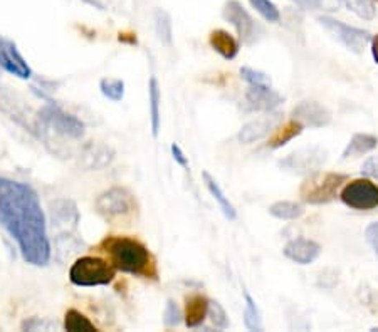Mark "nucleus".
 I'll return each mask as SVG.
<instances>
[{"label": "nucleus", "mask_w": 378, "mask_h": 332, "mask_svg": "<svg viewBox=\"0 0 378 332\" xmlns=\"http://www.w3.org/2000/svg\"><path fill=\"white\" fill-rule=\"evenodd\" d=\"M0 224L17 242L27 264L46 267L50 260L48 222L39 195L30 185L0 177Z\"/></svg>", "instance_id": "obj_1"}, {"label": "nucleus", "mask_w": 378, "mask_h": 332, "mask_svg": "<svg viewBox=\"0 0 378 332\" xmlns=\"http://www.w3.org/2000/svg\"><path fill=\"white\" fill-rule=\"evenodd\" d=\"M100 248L110 257L116 271L143 279H157V262L145 244L131 237L111 235L101 242Z\"/></svg>", "instance_id": "obj_2"}, {"label": "nucleus", "mask_w": 378, "mask_h": 332, "mask_svg": "<svg viewBox=\"0 0 378 332\" xmlns=\"http://www.w3.org/2000/svg\"><path fill=\"white\" fill-rule=\"evenodd\" d=\"M116 268L100 257H79L69 268V280L77 287H98L115 280Z\"/></svg>", "instance_id": "obj_3"}, {"label": "nucleus", "mask_w": 378, "mask_h": 332, "mask_svg": "<svg viewBox=\"0 0 378 332\" xmlns=\"http://www.w3.org/2000/svg\"><path fill=\"white\" fill-rule=\"evenodd\" d=\"M346 182H348V175L314 171L303 182L299 195L310 205H325L340 195V190Z\"/></svg>", "instance_id": "obj_4"}, {"label": "nucleus", "mask_w": 378, "mask_h": 332, "mask_svg": "<svg viewBox=\"0 0 378 332\" xmlns=\"http://www.w3.org/2000/svg\"><path fill=\"white\" fill-rule=\"evenodd\" d=\"M222 17L234 26L237 30L239 41L245 46H254L264 36V27L252 19V15L244 9V6L237 0H229L222 9Z\"/></svg>", "instance_id": "obj_5"}, {"label": "nucleus", "mask_w": 378, "mask_h": 332, "mask_svg": "<svg viewBox=\"0 0 378 332\" xmlns=\"http://www.w3.org/2000/svg\"><path fill=\"white\" fill-rule=\"evenodd\" d=\"M318 24L321 26L334 41H338L340 44H343L346 49L352 50L355 54H363V50L368 48L370 41H372V34H370L368 30L348 26L345 24V22L330 17V15H321V17H318Z\"/></svg>", "instance_id": "obj_6"}, {"label": "nucleus", "mask_w": 378, "mask_h": 332, "mask_svg": "<svg viewBox=\"0 0 378 332\" xmlns=\"http://www.w3.org/2000/svg\"><path fill=\"white\" fill-rule=\"evenodd\" d=\"M340 198L346 206L360 212L378 208V186L370 178L346 182L340 190Z\"/></svg>", "instance_id": "obj_7"}, {"label": "nucleus", "mask_w": 378, "mask_h": 332, "mask_svg": "<svg viewBox=\"0 0 378 332\" xmlns=\"http://www.w3.org/2000/svg\"><path fill=\"white\" fill-rule=\"evenodd\" d=\"M39 119L42 121L46 128L53 130L57 135L66 136V138L79 139L84 136L86 126L79 118L74 115H69L64 109H61L56 104H48L39 111Z\"/></svg>", "instance_id": "obj_8"}, {"label": "nucleus", "mask_w": 378, "mask_h": 332, "mask_svg": "<svg viewBox=\"0 0 378 332\" xmlns=\"http://www.w3.org/2000/svg\"><path fill=\"white\" fill-rule=\"evenodd\" d=\"M326 162H328V151L323 150L321 146H310L296 150L286 158L279 159V166L298 175H311L319 171Z\"/></svg>", "instance_id": "obj_9"}, {"label": "nucleus", "mask_w": 378, "mask_h": 332, "mask_svg": "<svg viewBox=\"0 0 378 332\" xmlns=\"http://www.w3.org/2000/svg\"><path fill=\"white\" fill-rule=\"evenodd\" d=\"M133 206V195L120 186H113V188L103 191L96 200V212L108 220L131 213Z\"/></svg>", "instance_id": "obj_10"}, {"label": "nucleus", "mask_w": 378, "mask_h": 332, "mask_svg": "<svg viewBox=\"0 0 378 332\" xmlns=\"http://www.w3.org/2000/svg\"><path fill=\"white\" fill-rule=\"evenodd\" d=\"M281 119H283V115H281L279 111L264 113V116H261V118L245 123L244 126L240 128L237 139L243 144H252L261 141V139H264L266 136L271 135V133L276 130V126H279Z\"/></svg>", "instance_id": "obj_11"}, {"label": "nucleus", "mask_w": 378, "mask_h": 332, "mask_svg": "<svg viewBox=\"0 0 378 332\" xmlns=\"http://www.w3.org/2000/svg\"><path fill=\"white\" fill-rule=\"evenodd\" d=\"M291 118L299 121L303 126L325 128L331 123V113L318 101H301L291 111Z\"/></svg>", "instance_id": "obj_12"}, {"label": "nucleus", "mask_w": 378, "mask_h": 332, "mask_svg": "<svg viewBox=\"0 0 378 332\" xmlns=\"http://www.w3.org/2000/svg\"><path fill=\"white\" fill-rule=\"evenodd\" d=\"M321 252L323 248L318 242L311 240V238H305V237L293 238V240L287 242L283 248L284 257L298 265L313 264V262H316L318 257L321 255Z\"/></svg>", "instance_id": "obj_13"}, {"label": "nucleus", "mask_w": 378, "mask_h": 332, "mask_svg": "<svg viewBox=\"0 0 378 332\" xmlns=\"http://www.w3.org/2000/svg\"><path fill=\"white\" fill-rule=\"evenodd\" d=\"M0 50H2L3 57V68L9 74L21 77V79H29L32 76V69L27 64L21 52H19L17 46L10 39L0 36Z\"/></svg>", "instance_id": "obj_14"}, {"label": "nucleus", "mask_w": 378, "mask_h": 332, "mask_svg": "<svg viewBox=\"0 0 378 332\" xmlns=\"http://www.w3.org/2000/svg\"><path fill=\"white\" fill-rule=\"evenodd\" d=\"M245 101L252 111L269 113L276 111L281 104L284 103V97L274 91L272 88H257V86H249L245 91Z\"/></svg>", "instance_id": "obj_15"}, {"label": "nucleus", "mask_w": 378, "mask_h": 332, "mask_svg": "<svg viewBox=\"0 0 378 332\" xmlns=\"http://www.w3.org/2000/svg\"><path fill=\"white\" fill-rule=\"evenodd\" d=\"M115 156L116 153L108 144L89 143L83 150V153H81L79 166H83L86 171L103 170V168L111 165Z\"/></svg>", "instance_id": "obj_16"}, {"label": "nucleus", "mask_w": 378, "mask_h": 332, "mask_svg": "<svg viewBox=\"0 0 378 332\" xmlns=\"http://www.w3.org/2000/svg\"><path fill=\"white\" fill-rule=\"evenodd\" d=\"M209 44L210 48L216 50L219 56L224 57L225 61L236 59L237 54L240 50V44L231 32L224 29H216L210 32L209 36Z\"/></svg>", "instance_id": "obj_17"}, {"label": "nucleus", "mask_w": 378, "mask_h": 332, "mask_svg": "<svg viewBox=\"0 0 378 332\" xmlns=\"http://www.w3.org/2000/svg\"><path fill=\"white\" fill-rule=\"evenodd\" d=\"M209 311V299L202 294H193L185 299V314H183V320H185L187 327L196 329V327L204 324L205 318H207Z\"/></svg>", "instance_id": "obj_18"}, {"label": "nucleus", "mask_w": 378, "mask_h": 332, "mask_svg": "<svg viewBox=\"0 0 378 332\" xmlns=\"http://www.w3.org/2000/svg\"><path fill=\"white\" fill-rule=\"evenodd\" d=\"M50 218H53V225H66L76 228L77 222H79V212H77L76 203L73 200H66V198L54 202L50 205Z\"/></svg>", "instance_id": "obj_19"}, {"label": "nucleus", "mask_w": 378, "mask_h": 332, "mask_svg": "<svg viewBox=\"0 0 378 332\" xmlns=\"http://www.w3.org/2000/svg\"><path fill=\"white\" fill-rule=\"evenodd\" d=\"M202 178H204L205 186H207L209 193L212 195L214 200L217 202V205H219L220 212L224 213V217L227 218L229 222H234L237 218V210L236 206L232 205L231 202H229V197H225L224 190H222V186L219 185V182H217L216 178L212 177V175L209 173V171H204L202 173Z\"/></svg>", "instance_id": "obj_20"}, {"label": "nucleus", "mask_w": 378, "mask_h": 332, "mask_svg": "<svg viewBox=\"0 0 378 332\" xmlns=\"http://www.w3.org/2000/svg\"><path fill=\"white\" fill-rule=\"evenodd\" d=\"M303 130H305V126L296 119H291L287 121V123L279 124V126H276L274 133L269 136L267 146L271 148V150H279V148L286 146L287 143L293 141L294 138H298V136L303 133Z\"/></svg>", "instance_id": "obj_21"}, {"label": "nucleus", "mask_w": 378, "mask_h": 332, "mask_svg": "<svg viewBox=\"0 0 378 332\" xmlns=\"http://www.w3.org/2000/svg\"><path fill=\"white\" fill-rule=\"evenodd\" d=\"M378 146V138L373 135H366V133H357L352 136L346 148L343 150L341 159L357 158V156H363L370 151H373Z\"/></svg>", "instance_id": "obj_22"}, {"label": "nucleus", "mask_w": 378, "mask_h": 332, "mask_svg": "<svg viewBox=\"0 0 378 332\" xmlns=\"http://www.w3.org/2000/svg\"><path fill=\"white\" fill-rule=\"evenodd\" d=\"M148 101H150V123L151 133L155 138H158L160 126H162V111H160V104H162V91H160V84L157 77H151L150 84H148Z\"/></svg>", "instance_id": "obj_23"}, {"label": "nucleus", "mask_w": 378, "mask_h": 332, "mask_svg": "<svg viewBox=\"0 0 378 332\" xmlns=\"http://www.w3.org/2000/svg\"><path fill=\"white\" fill-rule=\"evenodd\" d=\"M305 212L306 210L301 203L290 202V200L276 202L269 206V213H271L272 217L278 218V220H286V222L298 220V218H301L303 215H305Z\"/></svg>", "instance_id": "obj_24"}, {"label": "nucleus", "mask_w": 378, "mask_h": 332, "mask_svg": "<svg viewBox=\"0 0 378 332\" xmlns=\"http://www.w3.org/2000/svg\"><path fill=\"white\" fill-rule=\"evenodd\" d=\"M244 324L247 327V331L252 332H261L264 329L263 326V314H261L259 307H257L256 299L249 294L247 291H244Z\"/></svg>", "instance_id": "obj_25"}, {"label": "nucleus", "mask_w": 378, "mask_h": 332, "mask_svg": "<svg viewBox=\"0 0 378 332\" xmlns=\"http://www.w3.org/2000/svg\"><path fill=\"white\" fill-rule=\"evenodd\" d=\"M153 22H155V32L162 44L171 46L173 42V26H171V17L167 10L157 9L153 14Z\"/></svg>", "instance_id": "obj_26"}, {"label": "nucleus", "mask_w": 378, "mask_h": 332, "mask_svg": "<svg viewBox=\"0 0 378 332\" xmlns=\"http://www.w3.org/2000/svg\"><path fill=\"white\" fill-rule=\"evenodd\" d=\"M64 329L69 332H96L95 324L91 322L83 312L76 309H69L64 315Z\"/></svg>", "instance_id": "obj_27"}, {"label": "nucleus", "mask_w": 378, "mask_h": 332, "mask_svg": "<svg viewBox=\"0 0 378 332\" xmlns=\"http://www.w3.org/2000/svg\"><path fill=\"white\" fill-rule=\"evenodd\" d=\"M100 91L113 103H120L124 97V81L115 79V77H104L100 83Z\"/></svg>", "instance_id": "obj_28"}, {"label": "nucleus", "mask_w": 378, "mask_h": 332, "mask_svg": "<svg viewBox=\"0 0 378 332\" xmlns=\"http://www.w3.org/2000/svg\"><path fill=\"white\" fill-rule=\"evenodd\" d=\"M346 9L352 10L355 15H358L363 21H373L377 15V9L373 0H341Z\"/></svg>", "instance_id": "obj_29"}, {"label": "nucleus", "mask_w": 378, "mask_h": 332, "mask_svg": "<svg viewBox=\"0 0 378 332\" xmlns=\"http://www.w3.org/2000/svg\"><path fill=\"white\" fill-rule=\"evenodd\" d=\"M240 77L249 86H257V88H272V79L267 72L259 71V69L243 66L240 68Z\"/></svg>", "instance_id": "obj_30"}, {"label": "nucleus", "mask_w": 378, "mask_h": 332, "mask_svg": "<svg viewBox=\"0 0 378 332\" xmlns=\"http://www.w3.org/2000/svg\"><path fill=\"white\" fill-rule=\"evenodd\" d=\"M249 2H251V6L259 12V15L264 21L271 22V24H278L281 21L279 9L276 7L274 2H271V0H249Z\"/></svg>", "instance_id": "obj_31"}, {"label": "nucleus", "mask_w": 378, "mask_h": 332, "mask_svg": "<svg viewBox=\"0 0 378 332\" xmlns=\"http://www.w3.org/2000/svg\"><path fill=\"white\" fill-rule=\"evenodd\" d=\"M207 318L210 319V322H212V326H216L217 329H227V327L231 326L227 312H225V309L222 307V304L217 302V300H209Z\"/></svg>", "instance_id": "obj_32"}, {"label": "nucleus", "mask_w": 378, "mask_h": 332, "mask_svg": "<svg viewBox=\"0 0 378 332\" xmlns=\"http://www.w3.org/2000/svg\"><path fill=\"white\" fill-rule=\"evenodd\" d=\"M182 320H183V314L180 307L177 306V302L171 299L167 300L165 312H163V324H165L167 327H177L180 326Z\"/></svg>", "instance_id": "obj_33"}, {"label": "nucleus", "mask_w": 378, "mask_h": 332, "mask_svg": "<svg viewBox=\"0 0 378 332\" xmlns=\"http://www.w3.org/2000/svg\"><path fill=\"white\" fill-rule=\"evenodd\" d=\"M361 175L365 178L378 179V155L370 156L363 165H361Z\"/></svg>", "instance_id": "obj_34"}, {"label": "nucleus", "mask_w": 378, "mask_h": 332, "mask_svg": "<svg viewBox=\"0 0 378 332\" xmlns=\"http://www.w3.org/2000/svg\"><path fill=\"white\" fill-rule=\"evenodd\" d=\"M365 240L378 257V222H373L365 228Z\"/></svg>", "instance_id": "obj_35"}, {"label": "nucleus", "mask_w": 378, "mask_h": 332, "mask_svg": "<svg viewBox=\"0 0 378 332\" xmlns=\"http://www.w3.org/2000/svg\"><path fill=\"white\" fill-rule=\"evenodd\" d=\"M311 9H319V10H338V7L341 6V0H310Z\"/></svg>", "instance_id": "obj_36"}, {"label": "nucleus", "mask_w": 378, "mask_h": 332, "mask_svg": "<svg viewBox=\"0 0 378 332\" xmlns=\"http://www.w3.org/2000/svg\"><path fill=\"white\" fill-rule=\"evenodd\" d=\"M170 151H171V156H173L175 163H178L182 168H185V170H189V158H187L185 153H183V150L180 146H178L177 143H173L170 146Z\"/></svg>", "instance_id": "obj_37"}, {"label": "nucleus", "mask_w": 378, "mask_h": 332, "mask_svg": "<svg viewBox=\"0 0 378 332\" xmlns=\"http://www.w3.org/2000/svg\"><path fill=\"white\" fill-rule=\"evenodd\" d=\"M39 327H49V324L39 318H30L22 322V331H36Z\"/></svg>", "instance_id": "obj_38"}, {"label": "nucleus", "mask_w": 378, "mask_h": 332, "mask_svg": "<svg viewBox=\"0 0 378 332\" xmlns=\"http://www.w3.org/2000/svg\"><path fill=\"white\" fill-rule=\"evenodd\" d=\"M118 41L120 42H124V44H130V46H136V44H138V39H136V34L120 32Z\"/></svg>", "instance_id": "obj_39"}, {"label": "nucleus", "mask_w": 378, "mask_h": 332, "mask_svg": "<svg viewBox=\"0 0 378 332\" xmlns=\"http://www.w3.org/2000/svg\"><path fill=\"white\" fill-rule=\"evenodd\" d=\"M370 44H372V57L373 61L378 64V34L377 36H372V41H370Z\"/></svg>", "instance_id": "obj_40"}, {"label": "nucleus", "mask_w": 378, "mask_h": 332, "mask_svg": "<svg viewBox=\"0 0 378 332\" xmlns=\"http://www.w3.org/2000/svg\"><path fill=\"white\" fill-rule=\"evenodd\" d=\"M83 2L89 3V6H91V7H96V9H98V10H104V9H106V7H104V3L100 2V0H83Z\"/></svg>", "instance_id": "obj_41"}, {"label": "nucleus", "mask_w": 378, "mask_h": 332, "mask_svg": "<svg viewBox=\"0 0 378 332\" xmlns=\"http://www.w3.org/2000/svg\"><path fill=\"white\" fill-rule=\"evenodd\" d=\"M293 2L296 3V6L298 7H301V9H311V3H310V0H293Z\"/></svg>", "instance_id": "obj_42"}, {"label": "nucleus", "mask_w": 378, "mask_h": 332, "mask_svg": "<svg viewBox=\"0 0 378 332\" xmlns=\"http://www.w3.org/2000/svg\"><path fill=\"white\" fill-rule=\"evenodd\" d=\"M370 331H372V332H378V327L375 326V327H372V329H370Z\"/></svg>", "instance_id": "obj_43"}, {"label": "nucleus", "mask_w": 378, "mask_h": 332, "mask_svg": "<svg viewBox=\"0 0 378 332\" xmlns=\"http://www.w3.org/2000/svg\"><path fill=\"white\" fill-rule=\"evenodd\" d=\"M377 2H378V0H377Z\"/></svg>", "instance_id": "obj_44"}]
</instances>
